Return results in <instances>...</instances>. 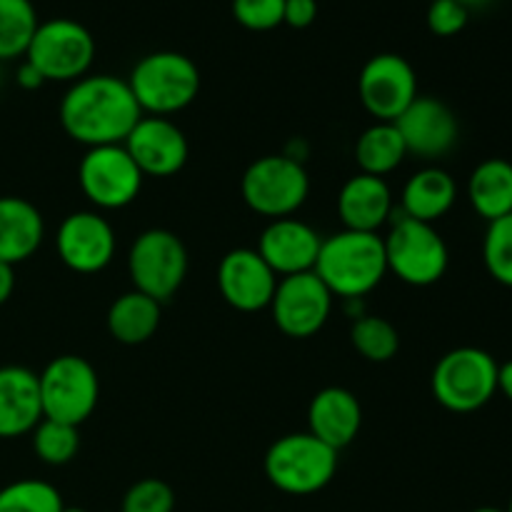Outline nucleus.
Segmentation results:
<instances>
[{
  "label": "nucleus",
  "instance_id": "nucleus-1",
  "mask_svg": "<svg viewBox=\"0 0 512 512\" xmlns=\"http://www.w3.org/2000/svg\"><path fill=\"white\" fill-rule=\"evenodd\" d=\"M140 118L143 110L128 80L115 75H85L75 80L60 103V125L85 148L123 145Z\"/></svg>",
  "mask_w": 512,
  "mask_h": 512
},
{
  "label": "nucleus",
  "instance_id": "nucleus-2",
  "mask_svg": "<svg viewBox=\"0 0 512 512\" xmlns=\"http://www.w3.org/2000/svg\"><path fill=\"white\" fill-rule=\"evenodd\" d=\"M315 275L338 298H363L383 283L388 273L385 245L378 233L340 230L320 245Z\"/></svg>",
  "mask_w": 512,
  "mask_h": 512
},
{
  "label": "nucleus",
  "instance_id": "nucleus-3",
  "mask_svg": "<svg viewBox=\"0 0 512 512\" xmlns=\"http://www.w3.org/2000/svg\"><path fill=\"white\" fill-rule=\"evenodd\" d=\"M140 110L158 118L180 113L200 93V70L188 55L158 50L135 63L128 78Z\"/></svg>",
  "mask_w": 512,
  "mask_h": 512
},
{
  "label": "nucleus",
  "instance_id": "nucleus-4",
  "mask_svg": "<svg viewBox=\"0 0 512 512\" xmlns=\"http://www.w3.org/2000/svg\"><path fill=\"white\" fill-rule=\"evenodd\" d=\"M338 470V450L310 433L283 435L265 453V475L288 495L320 493Z\"/></svg>",
  "mask_w": 512,
  "mask_h": 512
},
{
  "label": "nucleus",
  "instance_id": "nucleus-5",
  "mask_svg": "<svg viewBox=\"0 0 512 512\" xmlns=\"http://www.w3.org/2000/svg\"><path fill=\"white\" fill-rule=\"evenodd\" d=\"M495 358L480 348H455L433 370V395L453 413H475L498 393Z\"/></svg>",
  "mask_w": 512,
  "mask_h": 512
},
{
  "label": "nucleus",
  "instance_id": "nucleus-6",
  "mask_svg": "<svg viewBox=\"0 0 512 512\" xmlns=\"http://www.w3.org/2000/svg\"><path fill=\"white\" fill-rule=\"evenodd\" d=\"M95 58V38L83 23L70 18L45 20L35 28L25 50V60L40 75L55 83H75L85 78Z\"/></svg>",
  "mask_w": 512,
  "mask_h": 512
},
{
  "label": "nucleus",
  "instance_id": "nucleus-7",
  "mask_svg": "<svg viewBox=\"0 0 512 512\" xmlns=\"http://www.w3.org/2000/svg\"><path fill=\"white\" fill-rule=\"evenodd\" d=\"M243 200L250 210L270 220L290 218L303 208L310 193V178L303 163L290 155H265L243 175Z\"/></svg>",
  "mask_w": 512,
  "mask_h": 512
},
{
  "label": "nucleus",
  "instance_id": "nucleus-8",
  "mask_svg": "<svg viewBox=\"0 0 512 512\" xmlns=\"http://www.w3.org/2000/svg\"><path fill=\"white\" fill-rule=\"evenodd\" d=\"M43 418L78 428L93 415L100 398V380L80 355H60L38 375Z\"/></svg>",
  "mask_w": 512,
  "mask_h": 512
},
{
  "label": "nucleus",
  "instance_id": "nucleus-9",
  "mask_svg": "<svg viewBox=\"0 0 512 512\" xmlns=\"http://www.w3.org/2000/svg\"><path fill=\"white\" fill-rule=\"evenodd\" d=\"M128 273L138 293L163 305L178 293L188 275V250L170 230H145L130 248Z\"/></svg>",
  "mask_w": 512,
  "mask_h": 512
},
{
  "label": "nucleus",
  "instance_id": "nucleus-10",
  "mask_svg": "<svg viewBox=\"0 0 512 512\" xmlns=\"http://www.w3.org/2000/svg\"><path fill=\"white\" fill-rule=\"evenodd\" d=\"M383 245L390 273L413 288H428L438 283L448 270V245L430 223L403 215Z\"/></svg>",
  "mask_w": 512,
  "mask_h": 512
},
{
  "label": "nucleus",
  "instance_id": "nucleus-11",
  "mask_svg": "<svg viewBox=\"0 0 512 512\" xmlns=\"http://www.w3.org/2000/svg\"><path fill=\"white\" fill-rule=\"evenodd\" d=\"M145 175L130 158L125 145L88 148L78 168V183L85 198L103 210H120L133 203L143 188Z\"/></svg>",
  "mask_w": 512,
  "mask_h": 512
},
{
  "label": "nucleus",
  "instance_id": "nucleus-12",
  "mask_svg": "<svg viewBox=\"0 0 512 512\" xmlns=\"http://www.w3.org/2000/svg\"><path fill=\"white\" fill-rule=\"evenodd\" d=\"M358 93L378 123H395L418 98V75L403 55H373L360 70Z\"/></svg>",
  "mask_w": 512,
  "mask_h": 512
},
{
  "label": "nucleus",
  "instance_id": "nucleus-13",
  "mask_svg": "<svg viewBox=\"0 0 512 512\" xmlns=\"http://www.w3.org/2000/svg\"><path fill=\"white\" fill-rule=\"evenodd\" d=\"M273 320L288 338H310L318 333L333 310V293L325 288L323 280L310 273L288 275L278 280L273 303Z\"/></svg>",
  "mask_w": 512,
  "mask_h": 512
},
{
  "label": "nucleus",
  "instance_id": "nucleus-14",
  "mask_svg": "<svg viewBox=\"0 0 512 512\" xmlns=\"http://www.w3.org/2000/svg\"><path fill=\"white\" fill-rule=\"evenodd\" d=\"M395 128L403 135L408 155L423 160H435L448 155L458 143V118L453 110L438 98L418 95L395 120Z\"/></svg>",
  "mask_w": 512,
  "mask_h": 512
},
{
  "label": "nucleus",
  "instance_id": "nucleus-15",
  "mask_svg": "<svg viewBox=\"0 0 512 512\" xmlns=\"http://www.w3.org/2000/svg\"><path fill=\"white\" fill-rule=\"evenodd\" d=\"M218 288L230 308L240 313H258L273 303L278 275L260 258L258 250L235 248L220 260Z\"/></svg>",
  "mask_w": 512,
  "mask_h": 512
},
{
  "label": "nucleus",
  "instance_id": "nucleus-16",
  "mask_svg": "<svg viewBox=\"0 0 512 512\" xmlns=\"http://www.w3.org/2000/svg\"><path fill=\"white\" fill-rule=\"evenodd\" d=\"M58 255L70 270L75 273H100L108 268L115 255V230L103 215L93 210H80L70 213L60 223L58 238Z\"/></svg>",
  "mask_w": 512,
  "mask_h": 512
},
{
  "label": "nucleus",
  "instance_id": "nucleus-17",
  "mask_svg": "<svg viewBox=\"0 0 512 512\" xmlns=\"http://www.w3.org/2000/svg\"><path fill=\"white\" fill-rule=\"evenodd\" d=\"M123 145L140 173L150 178H170L180 173L190 153L183 130L173 120L158 118V115H150V118L143 115Z\"/></svg>",
  "mask_w": 512,
  "mask_h": 512
},
{
  "label": "nucleus",
  "instance_id": "nucleus-18",
  "mask_svg": "<svg viewBox=\"0 0 512 512\" xmlns=\"http://www.w3.org/2000/svg\"><path fill=\"white\" fill-rule=\"evenodd\" d=\"M323 238L308 223L295 218L270 220L258 243V253L275 275H298L315 270Z\"/></svg>",
  "mask_w": 512,
  "mask_h": 512
},
{
  "label": "nucleus",
  "instance_id": "nucleus-19",
  "mask_svg": "<svg viewBox=\"0 0 512 512\" xmlns=\"http://www.w3.org/2000/svg\"><path fill=\"white\" fill-rule=\"evenodd\" d=\"M43 420L38 375L20 365L0 368V438L33 433Z\"/></svg>",
  "mask_w": 512,
  "mask_h": 512
},
{
  "label": "nucleus",
  "instance_id": "nucleus-20",
  "mask_svg": "<svg viewBox=\"0 0 512 512\" xmlns=\"http://www.w3.org/2000/svg\"><path fill=\"white\" fill-rule=\"evenodd\" d=\"M310 435L323 440L333 450H343L358 438L363 425L360 400L345 388H325L310 400L308 408Z\"/></svg>",
  "mask_w": 512,
  "mask_h": 512
},
{
  "label": "nucleus",
  "instance_id": "nucleus-21",
  "mask_svg": "<svg viewBox=\"0 0 512 512\" xmlns=\"http://www.w3.org/2000/svg\"><path fill=\"white\" fill-rule=\"evenodd\" d=\"M338 213L345 230L378 233L393 213V195L385 178L365 173L353 175L338 195Z\"/></svg>",
  "mask_w": 512,
  "mask_h": 512
},
{
  "label": "nucleus",
  "instance_id": "nucleus-22",
  "mask_svg": "<svg viewBox=\"0 0 512 512\" xmlns=\"http://www.w3.org/2000/svg\"><path fill=\"white\" fill-rule=\"evenodd\" d=\"M45 238L40 210L30 200L3 195L0 198V263L18 265L38 253Z\"/></svg>",
  "mask_w": 512,
  "mask_h": 512
},
{
  "label": "nucleus",
  "instance_id": "nucleus-23",
  "mask_svg": "<svg viewBox=\"0 0 512 512\" xmlns=\"http://www.w3.org/2000/svg\"><path fill=\"white\" fill-rule=\"evenodd\" d=\"M455 198H458V185L453 175L445 173L443 168H423L405 183L403 215L433 225L453 208Z\"/></svg>",
  "mask_w": 512,
  "mask_h": 512
},
{
  "label": "nucleus",
  "instance_id": "nucleus-24",
  "mask_svg": "<svg viewBox=\"0 0 512 512\" xmlns=\"http://www.w3.org/2000/svg\"><path fill=\"white\" fill-rule=\"evenodd\" d=\"M468 198L475 213L488 223L512 213V163L505 158H488L473 170Z\"/></svg>",
  "mask_w": 512,
  "mask_h": 512
},
{
  "label": "nucleus",
  "instance_id": "nucleus-25",
  "mask_svg": "<svg viewBox=\"0 0 512 512\" xmlns=\"http://www.w3.org/2000/svg\"><path fill=\"white\" fill-rule=\"evenodd\" d=\"M163 305L148 295L130 290L123 293L108 310V330L118 343L143 345L160 328Z\"/></svg>",
  "mask_w": 512,
  "mask_h": 512
},
{
  "label": "nucleus",
  "instance_id": "nucleus-26",
  "mask_svg": "<svg viewBox=\"0 0 512 512\" xmlns=\"http://www.w3.org/2000/svg\"><path fill=\"white\" fill-rule=\"evenodd\" d=\"M405 155L408 150L395 123L370 125L355 143V160L360 165V173L375 175V178H385L395 168H400Z\"/></svg>",
  "mask_w": 512,
  "mask_h": 512
},
{
  "label": "nucleus",
  "instance_id": "nucleus-27",
  "mask_svg": "<svg viewBox=\"0 0 512 512\" xmlns=\"http://www.w3.org/2000/svg\"><path fill=\"white\" fill-rule=\"evenodd\" d=\"M40 25L30 0H0V60L25 55Z\"/></svg>",
  "mask_w": 512,
  "mask_h": 512
},
{
  "label": "nucleus",
  "instance_id": "nucleus-28",
  "mask_svg": "<svg viewBox=\"0 0 512 512\" xmlns=\"http://www.w3.org/2000/svg\"><path fill=\"white\" fill-rule=\"evenodd\" d=\"M350 340H353L355 350L370 363H388L400 350V333L390 320L380 318V315H363L360 320H355Z\"/></svg>",
  "mask_w": 512,
  "mask_h": 512
},
{
  "label": "nucleus",
  "instance_id": "nucleus-29",
  "mask_svg": "<svg viewBox=\"0 0 512 512\" xmlns=\"http://www.w3.org/2000/svg\"><path fill=\"white\" fill-rule=\"evenodd\" d=\"M58 488L45 480H15L0 490V512H63Z\"/></svg>",
  "mask_w": 512,
  "mask_h": 512
},
{
  "label": "nucleus",
  "instance_id": "nucleus-30",
  "mask_svg": "<svg viewBox=\"0 0 512 512\" xmlns=\"http://www.w3.org/2000/svg\"><path fill=\"white\" fill-rule=\"evenodd\" d=\"M33 450L43 463L65 465L78 455L80 433L75 425L43 418L33 430Z\"/></svg>",
  "mask_w": 512,
  "mask_h": 512
},
{
  "label": "nucleus",
  "instance_id": "nucleus-31",
  "mask_svg": "<svg viewBox=\"0 0 512 512\" xmlns=\"http://www.w3.org/2000/svg\"><path fill=\"white\" fill-rule=\"evenodd\" d=\"M483 260L488 273L505 288H512V213L488 223L483 243Z\"/></svg>",
  "mask_w": 512,
  "mask_h": 512
},
{
  "label": "nucleus",
  "instance_id": "nucleus-32",
  "mask_svg": "<svg viewBox=\"0 0 512 512\" xmlns=\"http://www.w3.org/2000/svg\"><path fill=\"white\" fill-rule=\"evenodd\" d=\"M173 508V488L158 478L138 480L123 498V512H173Z\"/></svg>",
  "mask_w": 512,
  "mask_h": 512
},
{
  "label": "nucleus",
  "instance_id": "nucleus-33",
  "mask_svg": "<svg viewBox=\"0 0 512 512\" xmlns=\"http://www.w3.org/2000/svg\"><path fill=\"white\" fill-rule=\"evenodd\" d=\"M285 0H233V15L248 30H273L283 25Z\"/></svg>",
  "mask_w": 512,
  "mask_h": 512
},
{
  "label": "nucleus",
  "instance_id": "nucleus-34",
  "mask_svg": "<svg viewBox=\"0 0 512 512\" xmlns=\"http://www.w3.org/2000/svg\"><path fill=\"white\" fill-rule=\"evenodd\" d=\"M468 18L470 10L458 0H433L428 8V28L440 38L458 35L468 25Z\"/></svg>",
  "mask_w": 512,
  "mask_h": 512
},
{
  "label": "nucleus",
  "instance_id": "nucleus-35",
  "mask_svg": "<svg viewBox=\"0 0 512 512\" xmlns=\"http://www.w3.org/2000/svg\"><path fill=\"white\" fill-rule=\"evenodd\" d=\"M318 18V3L315 0H285L283 23L290 28H308Z\"/></svg>",
  "mask_w": 512,
  "mask_h": 512
},
{
  "label": "nucleus",
  "instance_id": "nucleus-36",
  "mask_svg": "<svg viewBox=\"0 0 512 512\" xmlns=\"http://www.w3.org/2000/svg\"><path fill=\"white\" fill-rule=\"evenodd\" d=\"M15 80H18L20 88H25V90H38L40 85L45 83L43 75H40L38 70H35L33 65L28 63V60H25V63L18 68V75H15Z\"/></svg>",
  "mask_w": 512,
  "mask_h": 512
},
{
  "label": "nucleus",
  "instance_id": "nucleus-37",
  "mask_svg": "<svg viewBox=\"0 0 512 512\" xmlns=\"http://www.w3.org/2000/svg\"><path fill=\"white\" fill-rule=\"evenodd\" d=\"M15 290V273H13V265L8 263H0V305H5L10 300Z\"/></svg>",
  "mask_w": 512,
  "mask_h": 512
},
{
  "label": "nucleus",
  "instance_id": "nucleus-38",
  "mask_svg": "<svg viewBox=\"0 0 512 512\" xmlns=\"http://www.w3.org/2000/svg\"><path fill=\"white\" fill-rule=\"evenodd\" d=\"M498 390L512 403V360L498 368Z\"/></svg>",
  "mask_w": 512,
  "mask_h": 512
},
{
  "label": "nucleus",
  "instance_id": "nucleus-39",
  "mask_svg": "<svg viewBox=\"0 0 512 512\" xmlns=\"http://www.w3.org/2000/svg\"><path fill=\"white\" fill-rule=\"evenodd\" d=\"M458 3H463L465 5V8H480V5H488L490 3V0H458Z\"/></svg>",
  "mask_w": 512,
  "mask_h": 512
},
{
  "label": "nucleus",
  "instance_id": "nucleus-40",
  "mask_svg": "<svg viewBox=\"0 0 512 512\" xmlns=\"http://www.w3.org/2000/svg\"><path fill=\"white\" fill-rule=\"evenodd\" d=\"M473 512H508V510H500V508H478V510H473Z\"/></svg>",
  "mask_w": 512,
  "mask_h": 512
},
{
  "label": "nucleus",
  "instance_id": "nucleus-41",
  "mask_svg": "<svg viewBox=\"0 0 512 512\" xmlns=\"http://www.w3.org/2000/svg\"><path fill=\"white\" fill-rule=\"evenodd\" d=\"M63 512H88V510H83V508H63Z\"/></svg>",
  "mask_w": 512,
  "mask_h": 512
},
{
  "label": "nucleus",
  "instance_id": "nucleus-42",
  "mask_svg": "<svg viewBox=\"0 0 512 512\" xmlns=\"http://www.w3.org/2000/svg\"><path fill=\"white\" fill-rule=\"evenodd\" d=\"M508 512H512V498H510V508H508Z\"/></svg>",
  "mask_w": 512,
  "mask_h": 512
}]
</instances>
